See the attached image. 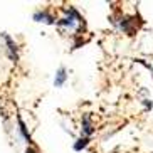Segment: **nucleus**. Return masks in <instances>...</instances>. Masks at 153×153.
Returning <instances> with one entry per match:
<instances>
[{
	"mask_svg": "<svg viewBox=\"0 0 153 153\" xmlns=\"http://www.w3.org/2000/svg\"><path fill=\"white\" fill-rule=\"evenodd\" d=\"M76 24H82L84 25V19L81 17V14L77 12L74 7H69L68 10V15L64 19H59L57 20V25L59 27H68V29H74Z\"/></svg>",
	"mask_w": 153,
	"mask_h": 153,
	"instance_id": "f257e3e1",
	"label": "nucleus"
},
{
	"mask_svg": "<svg viewBox=\"0 0 153 153\" xmlns=\"http://www.w3.org/2000/svg\"><path fill=\"white\" fill-rule=\"evenodd\" d=\"M136 17H125L121 19V22H120V27H121V30L125 32V34H128V36H135L136 30H138V25H136Z\"/></svg>",
	"mask_w": 153,
	"mask_h": 153,
	"instance_id": "f03ea898",
	"label": "nucleus"
},
{
	"mask_svg": "<svg viewBox=\"0 0 153 153\" xmlns=\"http://www.w3.org/2000/svg\"><path fill=\"white\" fill-rule=\"evenodd\" d=\"M32 19L36 20V22H44V24H49V25H54L57 24V20L54 19V15H51L47 10H36Z\"/></svg>",
	"mask_w": 153,
	"mask_h": 153,
	"instance_id": "7ed1b4c3",
	"label": "nucleus"
},
{
	"mask_svg": "<svg viewBox=\"0 0 153 153\" xmlns=\"http://www.w3.org/2000/svg\"><path fill=\"white\" fill-rule=\"evenodd\" d=\"M2 37H4V41L7 42V52H9V57L14 61V62H17L19 59V52H17V44L14 42V39L10 36H7V34H2Z\"/></svg>",
	"mask_w": 153,
	"mask_h": 153,
	"instance_id": "20e7f679",
	"label": "nucleus"
},
{
	"mask_svg": "<svg viewBox=\"0 0 153 153\" xmlns=\"http://www.w3.org/2000/svg\"><path fill=\"white\" fill-rule=\"evenodd\" d=\"M81 130H82V136H88V138L94 133V126L91 123L89 114H84V116H82V128Z\"/></svg>",
	"mask_w": 153,
	"mask_h": 153,
	"instance_id": "39448f33",
	"label": "nucleus"
},
{
	"mask_svg": "<svg viewBox=\"0 0 153 153\" xmlns=\"http://www.w3.org/2000/svg\"><path fill=\"white\" fill-rule=\"evenodd\" d=\"M17 121H19V131H20V135L24 136V140H25L29 145H32L34 141H32V136H30V133H29V130H27V126H25V123L22 121V118H20V116L17 118Z\"/></svg>",
	"mask_w": 153,
	"mask_h": 153,
	"instance_id": "423d86ee",
	"label": "nucleus"
},
{
	"mask_svg": "<svg viewBox=\"0 0 153 153\" xmlns=\"http://www.w3.org/2000/svg\"><path fill=\"white\" fill-rule=\"evenodd\" d=\"M66 79H68V74H66V68H61L57 69V72H56V79H54V86L56 88H61V86L66 82Z\"/></svg>",
	"mask_w": 153,
	"mask_h": 153,
	"instance_id": "0eeeda50",
	"label": "nucleus"
},
{
	"mask_svg": "<svg viewBox=\"0 0 153 153\" xmlns=\"http://www.w3.org/2000/svg\"><path fill=\"white\" fill-rule=\"evenodd\" d=\"M89 140H91V138H88V136H81V138H79L76 143H74V150H76V152H81V150L88 148Z\"/></svg>",
	"mask_w": 153,
	"mask_h": 153,
	"instance_id": "6e6552de",
	"label": "nucleus"
}]
</instances>
